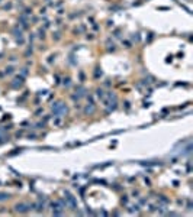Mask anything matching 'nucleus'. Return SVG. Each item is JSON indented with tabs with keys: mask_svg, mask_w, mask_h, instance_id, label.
<instances>
[{
	"mask_svg": "<svg viewBox=\"0 0 193 217\" xmlns=\"http://www.w3.org/2000/svg\"><path fill=\"white\" fill-rule=\"evenodd\" d=\"M30 208H32V206H30V204L20 203V204H18V206H16V211H18V213H28Z\"/></svg>",
	"mask_w": 193,
	"mask_h": 217,
	"instance_id": "1",
	"label": "nucleus"
},
{
	"mask_svg": "<svg viewBox=\"0 0 193 217\" xmlns=\"http://www.w3.org/2000/svg\"><path fill=\"white\" fill-rule=\"evenodd\" d=\"M6 198H9V194H6V192H0V201H5Z\"/></svg>",
	"mask_w": 193,
	"mask_h": 217,
	"instance_id": "2",
	"label": "nucleus"
}]
</instances>
